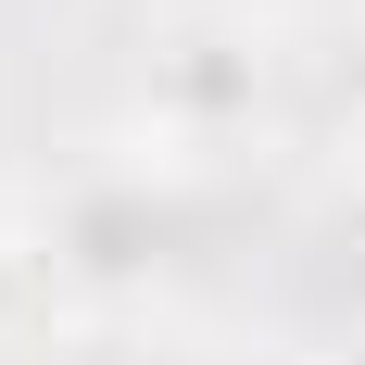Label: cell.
Masks as SVG:
<instances>
[{
	"instance_id": "2",
	"label": "cell",
	"mask_w": 365,
	"mask_h": 365,
	"mask_svg": "<svg viewBox=\"0 0 365 365\" xmlns=\"http://www.w3.org/2000/svg\"><path fill=\"white\" fill-rule=\"evenodd\" d=\"M353 365H365V353H353Z\"/></svg>"
},
{
	"instance_id": "1",
	"label": "cell",
	"mask_w": 365,
	"mask_h": 365,
	"mask_svg": "<svg viewBox=\"0 0 365 365\" xmlns=\"http://www.w3.org/2000/svg\"><path fill=\"white\" fill-rule=\"evenodd\" d=\"M353 177H365V113H353Z\"/></svg>"
}]
</instances>
